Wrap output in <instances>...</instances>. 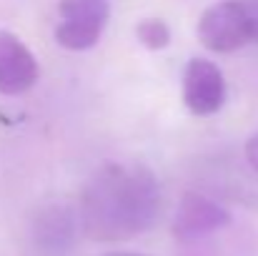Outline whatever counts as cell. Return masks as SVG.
<instances>
[{
	"label": "cell",
	"mask_w": 258,
	"mask_h": 256,
	"mask_svg": "<svg viewBox=\"0 0 258 256\" xmlns=\"http://www.w3.org/2000/svg\"><path fill=\"white\" fill-rule=\"evenodd\" d=\"M248 25H251V43H258V0H243Z\"/></svg>",
	"instance_id": "cell-9"
},
{
	"label": "cell",
	"mask_w": 258,
	"mask_h": 256,
	"mask_svg": "<svg viewBox=\"0 0 258 256\" xmlns=\"http://www.w3.org/2000/svg\"><path fill=\"white\" fill-rule=\"evenodd\" d=\"M81 226V214L71 206L63 203H50L38 211L30 226V239L38 254L43 256H66L73 251L78 241Z\"/></svg>",
	"instance_id": "cell-4"
},
{
	"label": "cell",
	"mask_w": 258,
	"mask_h": 256,
	"mask_svg": "<svg viewBox=\"0 0 258 256\" xmlns=\"http://www.w3.org/2000/svg\"><path fill=\"white\" fill-rule=\"evenodd\" d=\"M136 33H138V40H141L146 48H153V50L166 48V45L171 43V30H168V25H166L163 20H158V18L141 20L138 28H136Z\"/></svg>",
	"instance_id": "cell-8"
},
{
	"label": "cell",
	"mask_w": 258,
	"mask_h": 256,
	"mask_svg": "<svg viewBox=\"0 0 258 256\" xmlns=\"http://www.w3.org/2000/svg\"><path fill=\"white\" fill-rule=\"evenodd\" d=\"M58 25L55 40L68 50H88L93 48L110 18L108 0H60L58 5Z\"/></svg>",
	"instance_id": "cell-2"
},
{
	"label": "cell",
	"mask_w": 258,
	"mask_h": 256,
	"mask_svg": "<svg viewBox=\"0 0 258 256\" xmlns=\"http://www.w3.org/2000/svg\"><path fill=\"white\" fill-rule=\"evenodd\" d=\"M105 256H141V254H105Z\"/></svg>",
	"instance_id": "cell-11"
},
{
	"label": "cell",
	"mask_w": 258,
	"mask_h": 256,
	"mask_svg": "<svg viewBox=\"0 0 258 256\" xmlns=\"http://www.w3.org/2000/svg\"><path fill=\"white\" fill-rule=\"evenodd\" d=\"M246 159H248V166H251L253 173L258 176V133L251 136V141L246 143Z\"/></svg>",
	"instance_id": "cell-10"
},
{
	"label": "cell",
	"mask_w": 258,
	"mask_h": 256,
	"mask_svg": "<svg viewBox=\"0 0 258 256\" xmlns=\"http://www.w3.org/2000/svg\"><path fill=\"white\" fill-rule=\"evenodd\" d=\"M198 38L213 53H231L251 43V25L243 0H221L198 20Z\"/></svg>",
	"instance_id": "cell-3"
},
{
	"label": "cell",
	"mask_w": 258,
	"mask_h": 256,
	"mask_svg": "<svg viewBox=\"0 0 258 256\" xmlns=\"http://www.w3.org/2000/svg\"><path fill=\"white\" fill-rule=\"evenodd\" d=\"M231 224V211L201 193H185L173 216V236L178 241H198Z\"/></svg>",
	"instance_id": "cell-5"
},
{
	"label": "cell",
	"mask_w": 258,
	"mask_h": 256,
	"mask_svg": "<svg viewBox=\"0 0 258 256\" xmlns=\"http://www.w3.org/2000/svg\"><path fill=\"white\" fill-rule=\"evenodd\" d=\"M78 214L90 241H128L156 224L161 214V183L143 164H103L88 178Z\"/></svg>",
	"instance_id": "cell-1"
},
{
	"label": "cell",
	"mask_w": 258,
	"mask_h": 256,
	"mask_svg": "<svg viewBox=\"0 0 258 256\" xmlns=\"http://www.w3.org/2000/svg\"><path fill=\"white\" fill-rule=\"evenodd\" d=\"M183 103L196 116H213L226 103V81L218 66L193 58L183 73Z\"/></svg>",
	"instance_id": "cell-6"
},
{
	"label": "cell",
	"mask_w": 258,
	"mask_h": 256,
	"mask_svg": "<svg viewBox=\"0 0 258 256\" xmlns=\"http://www.w3.org/2000/svg\"><path fill=\"white\" fill-rule=\"evenodd\" d=\"M38 61L33 50L10 30H0V93L20 95L38 81Z\"/></svg>",
	"instance_id": "cell-7"
}]
</instances>
